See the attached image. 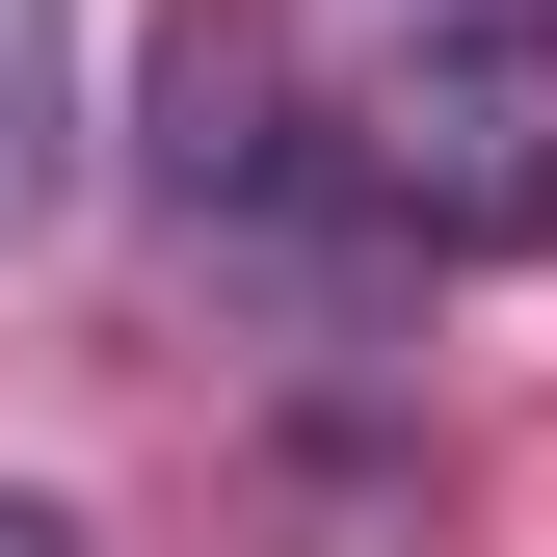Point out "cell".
Listing matches in <instances>:
<instances>
[{
  "label": "cell",
  "mask_w": 557,
  "mask_h": 557,
  "mask_svg": "<svg viewBox=\"0 0 557 557\" xmlns=\"http://www.w3.org/2000/svg\"><path fill=\"white\" fill-rule=\"evenodd\" d=\"M53 160H81V0H0V239L53 213Z\"/></svg>",
  "instance_id": "4"
},
{
  "label": "cell",
  "mask_w": 557,
  "mask_h": 557,
  "mask_svg": "<svg viewBox=\"0 0 557 557\" xmlns=\"http://www.w3.org/2000/svg\"><path fill=\"white\" fill-rule=\"evenodd\" d=\"M133 133H160V186H186V213H293V186H345L319 133H293V53H265L239 0H186V27H160Z\"/></svg>",
  "instance_id": "2"
},
{
  "label": "cell",
  "mask_w": 557,
  "mask_h": 557,
  "mask_svg": "<svg viewBox=\"0 0 557 557\" xmlns=\"http://www.w3.org/2000/svg\"><path fill=\"white\" fill-rule=\"evenodd\" d=\"M345 213H372V239H425V265L557 239V0H451V27L345 107Z\"/></svg>",
  "instance_id": "1"
},
{
  "label": "cell",
  "mask_w": 557,
  "mask_h": 557,
  "mask_svg": "<svg viewBox=\"0 0 557 557\" xmlns=\"http://www.w3.org/2000/svg\"><path fill=\"white\" fill-rule=\"evenodd\" d=\"M0 557H81V531H53V505H0Z\"/></svg>",
  "instance_id": "5"
},
{
  "label": "cell",
  "mask_w": 557,
  "mask_h": 557,
  "mask_svg": "<svg viewBox=\"0 0 557 557\" xmlns=\"http://www.w3.org/2000/svg\"><path fill=\"white\" fill-rule=\"evenodd\" d=\"M425 531H451L425 451H372V425H293V451H265V557H425Z\"/></svg>",
  "instance_id": "3"
}]
</instances>
